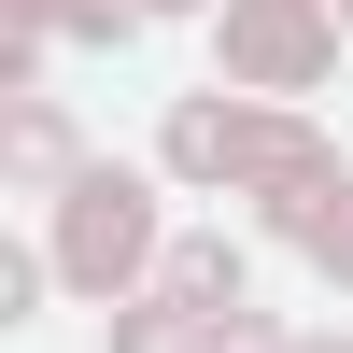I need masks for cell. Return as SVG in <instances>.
<instances>
[{"label":"cell","mask_w":353,"mask_h":353,"mask_svg":"<svg viewBox=\"0 0 353 353\" xmlns=\"http://www.w3.org/2000/svg\"><path fill=\"white\" fill-rule=\"evenodd\" d=\"M226 43H241V71H311V28L297 14H241Z\"/></svg>","instance_id":"cell-1"},{"label":"cell","mask_w":353,"mask_h":353,"mask_svg":"<svg viewBox=\"0 0 353 353\" xmlns=\"http://www.w3.org/2000/svg\"><path fill=\"white\" fill-rule=\"evenodd\" d=\"M71 254H85V269H113V254H128V198H113V184H85V241H71Z\"/></svg>","instance_id":"cell-2"}]
</instances>
